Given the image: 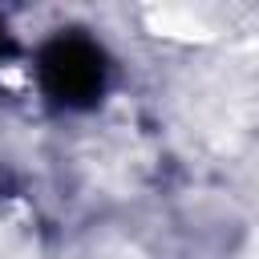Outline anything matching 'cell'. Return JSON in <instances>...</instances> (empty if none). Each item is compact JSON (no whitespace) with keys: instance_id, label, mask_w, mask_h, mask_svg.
Here are the masks:
<instances>
[{"instance_id":"cell-2","label":"cell","mask_w":259,"mask_h":259,"mask_svg":"<svg viewBox=\"0 0 259 259\" xmlns=\"http://www.w3.org/2000/svg\"><path fill=\"white\" fill-rule=\"evenodd\" d=\"M0 40H4V36H0Z\"/></svg>"},{"instance_id":"cell-1","label":"cell","mask_w":259,"mask_h":259,"mask_svg":"<svg viewBox=\"0 0 259 259\" xmlns=\"http://www.w3.org/2000/svg\"><path fill=\"white\" fill-rule=\"evenodd\" d=\"M40 85L61 105H89L105 85V57L93 40L61 36L40 57Z\"/></svg>"}]
</instances>
